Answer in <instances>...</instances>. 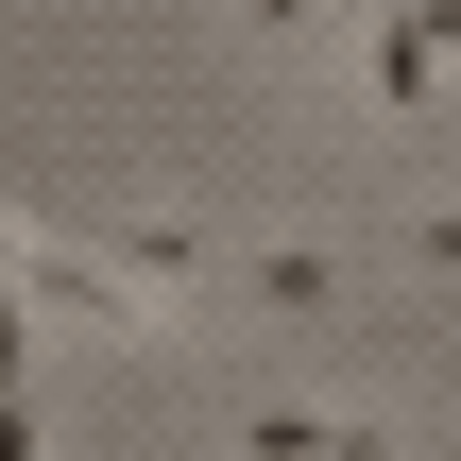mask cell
<instances>
[{
  "label": "cell",
  "mask_w": 461,
  "mask_h": 461,
  "mask_svg": "<svg viewBox=\"0 0 461 461\" xmlns=\"http://www.w3.org/2000/svg\"><path fill=\"white\" fill-rule=\"evenodd\" d=\"M240 17H257V34H308V17H325V0H240Z\"/></svg>",
  "instance_id": "cell-4"
},
{
  "label": "cell",
  "mask_w": 461,
  "mask_h": 461,
  "mask_svg": "<svg viewBox=\"0 0 461 461\" xmlns=\"http://www.w3.org/2000/svg\"><path fill=\"white\" fill-rule=\"evenodd\" d=\"M240 461H393V428H359V411H291V393H257V411H240Z\"/></svg>",
  "instance_id": "cell-2"
},
{
  "label": "cell",
  "mask_w": 461,
  "mask_h": 461,
  "mask_svg": "<svg viewBox=\"0 0 461 461\" xmlns=\"http://www.w3.org/2000/svg\"><path fill=\"white\" fill-rule=\"evenodd\" d=\"M445 86H461V0H393L359 34V103L376 120H445Z\"/></svg>",
  "instance_id": "cell-1"
},
{
  "label": "cell",
  "mask_w": 461,
  "mask_h": 461,
  "mask_svg": "<svg viewBox=\"0 0 461 461\" xmlns=\"http://www.w3.org/2000/svg\"><path fill=\"white\" fill-rule=\"evenodd\" d=\"M240 274H257V308H291V325H325V308H342V257H325V240H257Z\"/></svg>",
  "instance_id": "cell-3"
}]
</instances>
